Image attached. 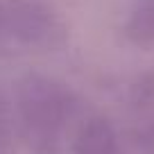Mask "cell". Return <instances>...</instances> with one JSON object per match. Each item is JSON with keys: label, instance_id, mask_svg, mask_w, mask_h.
<instances>
[{"label": "cell", "instance_id": "cell-3", "mask_svg": "<svg viewBox=\"0 0 154 154\" xmlns=\"http://www.w3.org/2000/svg\"><path fill=\"white\" fill-rule=\"evenodd\" d=\"M11 145V120L5 109V102L0 100V154H5Z\"/></svg>", "mask_w": 154, "mask_h": 154}, {"label": "cell", "instance_id": "cell-2", "mask_svg": "<svg viewBox=\"0 0 154 154\" xmlns=\"http://www.w3.org/2000/svg\"><path fill=\"white\" fill-rule=\"evenodd\" d=\"M70 154H125V145L109 120L88 118L77 129Z\"/></svg>", "mask_w": 154, "mask_h": 154}, {"label": "cell", "instance_id": "cell-1", "mask_svg": "<svg viewBox=\"0 0 154 154\" xmlns=\"http://www.w3.org/2000/svg\"><path fill=\"white\" fill-rule=\"evenodd\" d=\"M20 134L34 154H59L75 104L68 91L48 82L29 79L18 97Z\"/></svg>", "mask_w": 154, "mask_h": 154}]
</instances>
